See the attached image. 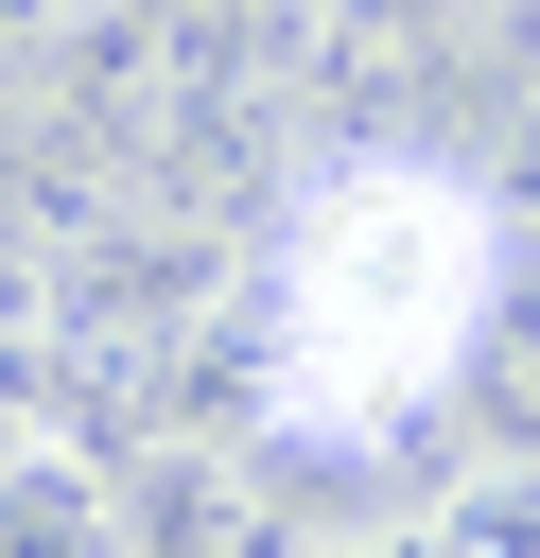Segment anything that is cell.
Segmentation results:
<instances>
[{
	"label": "cell",
	"instance_id": "obj_3",
	"mask_svg": "<svg viewBox=\"0 0 540 558\" xmlns=\"http://www.w3.org/2000/svg\"><path fill=\"white\" fill-rule=\"evenodd\" d=\"M0 558H122V471H87V436H35L0 471Z\"/></svg>",
	"mask_w": 540,
	"mask_h": 558
},
{
	"label": "cell",
	"instance_id": "obj_4",
	"mask_svg": "<svg viewBox=\"0 0 540 558\" xmlns=\"http://www.w3.org/2000/svg\"><path fill=\"white\" fill-rule=\"evenodd\" d=\"M470 401L540 453V227L505 209V279H488V349H470Z\"/></svg>",
	"mask_w": 540,
	"mask_h": 558
},
{
	"label": "cell",
	"instance_id": "obj_2",
	"mask_svg": "<svg viewBox=\"0 0 540 558\" xmlns=\"http://www.w3.org/2000/svg\"><path fill=\"white\" fill-rule=\"evenodd\" d=\"M122 558H296V488L244 436H157L122 471Z\"/></svg>",
	"mask_w": 540,
	"mask_h": 558
},
{
	"label": "cell",
	"instance_id": "obj_7",
	"mask_svg": "<svg viewBox=\"0 0 540 558\" xmlns=\"http://www.w3.org/2000/svg\"><path fill=\"white\" fill-rule=\"evenodd\" d=\"M35 436H52V401H35V349H0V471H17Z\"/></svg>",
	"mask_w": 540,
	"mask_h": 558
},
{
	"label": "cell",
	"instance_id": "obj_1",
	"mask_svg": "<svg viewBox=\"0 0 540 558\" xmlns=\"http://www.w3.org/2000/svg\"><path fill=\"white\" fill-rule=\"evenodd\" d=\"M488 279H505V209L418 157V140H348L296 174L279 244H261V418H314V436H418L470 349H488Z\"/></svg>",
	"mask_w": 540,
	"mask_h": 558
},
{
	"label": "cell",
	"instance_id": "obj_5",
	"mask_svg": "<svg viewBox=\"0 0 540 558\" xmlns=\"http://www.w3.org/2000/svg\"><path fill=\"white\" fill-rule=\"evenodd\" d=\"M418 558H540V471H470V488H435Z\"/></svg>",
	"mask_w": 540,
	"mask_h": 558
},
{
	"label": "cell",
	"instance_id": "obj_6",
	"mask_svg": "<svg viewBox=\"0 0 540 558\" xmlns=\"http://www.w3.org/2000/svg\"><path fill=\"white\" fill-rule=\"evenodd\" d=\"M87 17H105V0H0V52H70Z\"/></svg>",
	"mask_w": 540,
	"mask_h": 558
}]
</instances>
